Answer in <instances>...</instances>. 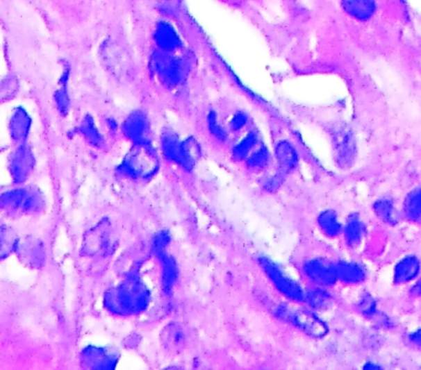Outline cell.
<instances>
[{
    "instance_id": "44dd1931",
    "label": "cell",
    "mask_w": 421,
    "mask_h": 370,
    "mask_svg": "<svg viewBox=\"0 0 421 370\" xmlns=\"http://www.w3.org/2000/svg\"><path fill=\"white\" fill-rule=\"evenodd\" d=\"M162 267V287L165 293H171L178 279V265L172 255L165 252L156 254Z\"/></svg>"
},
{
    "instance_id": "ac0fdd59",
    "label": "cell",
    "mask_w": 421,
    "mask_h": 370,
    "mask_svg": "<svg viewBox=\"0 0 421 370\" xmlns=\"http://www.w3.org/2000/svg\"><path fill=\"white\" fill-rule=\"evenodd\" d=\"M341 6L349 17L361 22L371 20L377 11L376 0H341Z\"/></svg>"
},
{
    "instance_id": "52a82bcc",
    "label": "cell",
    "mask_w": 421,
    "mask_h": 370,
    "mask_svg": "<svg viewBox=\"0 0 421 370\" xmlns=\"http://www.w3.org/2000/svg\"><path fill=\"white\" fill-rule=\"evenodd\" d=\"M276 315L282 320L292 322L293 325L305 332L311 337H325L329 332L327 323L320 317H317L314 312L308 311V310H293L286 305H281L276 309Z\"/></svg>"
},
{
    "instance_id": "2e32d148",
    "label": "cell",
    "mask_w": 421,
    "mask_h": 370,
    "mask_svg": "<svg viewBox=\"0 0 421 370\" xmlns=\"http://www.w3.org/2000/svg\"><path fill=\"white\" fill-rule=\"evenodd\" d=\"M33 127V117L24 106H17L9 119V135L15 144L26 142Z\"/></svg>"
},
{
    "instance_id": "603a6c76",
    "label": "cell",
    "mask_w": 421,
    "mask_h": 370,
    "mask_svg": "<svg viewBox=\"0 0 421 370\" xmlns=\"http://www.w3.org/2000/svg\"><path fill=\"white\" fill-rule=\"evenodd\" d=\"M161 342L163 347L172 353H178L184 348L185 336L182 327L178 323L167 325L161 333Z\"/></svg>"
},
{
    "instance_id": "30bf717a",
    "label": "cell",
    "mask_w": 421,
    "mask_h": 370,
    "mask_svg": "<svg viewBox=\"0 0 421 370\" xmlns=\"http://www.w3.org/2000/svg\"><path fill=\"white\" fill-rule=\"evenodd\" d=\"M35 165L36 158L33 149L26 142L17 144L9 155V173L11 179L17 184L26 182L33 174Z\"/></svg>"
},
{
    "instance_id": "836d02e7",
    "label": "cell",
    "mask_w": 421,
    "mask_h": 370,
    "mask_svg": "<svg viewBox=\"0 0 421 370\" xmlns=\"http://www.w3.org/2000/svg\"><path fill=\"white\" fill-rule=\"evenodd\" d=\"M363 233H365L363 224L358 219L351 217V220L347 222V225L345 227V238H346L347 244L352 246V247L357 246L363 237Z\"/></svg>"
},
{
    "instance_id": "8fae6325",
    "label": "cell",
    "mask_w": 421,
    "mask_h": 370,
    "mask_svg": "<svg viewBox=\"0 0 421 370\" xmlns=\"http://www.w3.org/2000/svg\"><path fill=\"white\" fill-rule=\"evenodd\" d=\"M122 133L133 144H151V124L147 114L142 110L131 111L122 121Z\"/></svg>"
},
{
    "instance_id": "1f68e13d",
    "label": "cell",
    "mask_w": 421,
    "mask_h": 370,
    "mask_svg": "<svg viewBox=\"0 0 421 370\" xmlns=\"http://www.w3.org/2000/svg\"><path fill=\"white\" fill-rule=\"evenodd\" d=\"M405 214L413 221H421V188L413 190L405 200Z\"/></svg>"
},
{
    "instance_id": "9a60e30c",
    "label": "cell",
    "mask_w": 421,
    "mask_h": 370,
    "mask_svg": "<svg viewBox=\"0 0 421 370\" xmlns=\"http://www.w3.org/2000/svg\"><path fill=\"white\" fill-rule=\"evenodd\" d=\"M17 253L24 264L33 269L41 268L46 260L44 244L38 238L30 237L19 241Z\"/></svg>"
},
{
    "instance_id": "d590c367",
    "label": "cell",
    "mask_w": 421,
    "mask_h": 370,
    "mask_svg": "<svg viewBox=\"0 0 421 370\" xmlns=\"http://www.w3.org/2000/svg\"><path fill=\"white\" fill-rule=\"evenodd\" d=\"M249 115L246 111L238 110L233 112V117L229 120V130L231 133H240L249 124Z\"/></svg>"
},
{
    "instance_id": "7a4b0ae2",
    "label": "cell",
    "mask_w": 421,
    "mask_h": 370,
    "mask_svg": "<svg viewBox=\"0 0 421 370\" xmlns=\"http://www.w3.org/2000/svg\"><path fill=\"white\" fill-rule=\"evenodd\" d=\"M150 72L165 88L177 89L187 81L190 65L178 53H166L156 49L149 58Z\"/></svg>"
},
{
    "instance_id": "6da1fadb",
    "label": "cell",
    "mask_w": 421,
    "mask_h": 370,
    "mask_svg": "<svg viewBox=\"0 0 421 370\" xmlns=\"http://www.w3.org/2000/svg\"><path fill=\"white\" fill-rule=\"evenodd\" d=\"M106 309L117 315H135L150 304V292L138 276H130L106 294Z\"/></svg>"
},
{
    "instance_id": "484cf974",
    "label": "cell",
    "mask_w": 421,
    "mask_h": 370,
    "mask_svg": "<svg viewBox=\"0 0 421 370\" xmlns=\"http://www.w3.org/2000/svg\"><path fill=\"white\" fill-rule=\"evenodd\" d=\"M305 301L315 310H327L333 305V296L327 290L315 287L305 293Z\"/></svg>"
},
{
    "instance_id": "f1b7e54d",
    "label": "cell",
    "mask_w": 421,
    "mask_h": 370,
    "mask_svg": "<svg viewBox=\"0 0 421 370\" xmlns=\"http://www.w3.org/2000/svg\"><path fill=\"white\" fill-rule=\"evenodd\" d=\"M206 127L209 130L211 136L215 138L219 142H225L229 138V128L224 126V124L220 121L219 115L215 111H209L206 115Z\"/></svg>"
},
{
    "instance_id": "f35d334b",
    "label": "cell",
    "mask_w": 421,
    "mask_h": 370,
    "mask_svg": "<svg viewBox=\"0 0 421 370\" xmlns=\"http://www.w3.org/2000/svg\"><path fill=\"white\" fill-rule=\"evenodd\" d=\"M282 180L283 178L281 174H274V176H272V177L267 178L266 180H265V184H263V187H265L267 192H276V190L281 187Z\"/></svg>"
},
{
    "instance_id": "5bb4252c",
    "label": "cell",
    "mask_w": 421,
    "mask_h": 370,
    "mask_svg": "<svg viewBox=\"0 0 421 370\" xmlns=\"http://www.w3.org/2000/svg\"><path fill=\"white\" fill-rule=\"evenodd\" d=\"M160 149L162 155L167 160L185 169V158H184L183 140L179 135L171 128H166L160 137Z\"/></svg>"
},
{
    "instance_id": "8992f818",
    "label": "cell",
    "mask_w": 421,
    "mask_h": 370,
    "mask_svg": "<svg viewBox=\"0 0 421 370\" xmlns=\"http://www.w3.org/2000/svg\"><path fill=\"white\" fill-rule=\"evenodd\" d=\"M0 205L9 214H35L44 210V196L33 187L13 189L1 194Z\"/></svg>"
},
{
    "instance_id": "74e56055",
    "label": "cell",
    "mask_w": 421,
    "mask_h": 370,
    "mask_svg": "<svg viewBox=\"0 0 421 370\" xmlns=\"http://www.w3.org/2000/svg\"><path fill=\"white\" fill-rule=\"evenodd\" d=\"M168 244H170V233H166V231H161V233H157L156 237L154 238L152 249H154L155 254L161 253V252L166 251Z\"/></svg>"
},
{
    "instance_id": "5b68a950",
    "label": "cell",
    "mask_w": 421,
    "mask_h": 370,
    "mask_svg": "<svg viewBox=\"0 0 421 370\" xmlns=\"http://www.w3.org/2000/svg\"><path fill=\"white\" fill-rule=\"evenodd\" d=\"M117 244L113 225L108 220H103L85 233L81 251L85 257L103 258L110 255L117 249Z\"/></svg>"
},
{
    "instance_id": "ffe728a7",
    "label": "cell",
    "mask_w": 421,
    "mask_h": 370,
    "mask_svg": "<svg viewBox=\"0 0 421 370\" xmlns=\"http://www.w3.org/2000/svg\"><path fill=\"white\" fill-rule=\"evenodd\" d=\"M77 133L87 141V144L94 149H101L106 146V138L103 136V133H100L94 117L90 114L84 115L83 119L81 120L77 127Z\"/></svg>"
},
{
    "instance_id": "e0dca14e",
    "label": "cell",
    "mask_w": 421,
    "mask_h": 370,
    "mask_svg": "<svg viewBox=\"0 0 421 370\" xmlns=\"http://www.w3.org/2000/svg\"><path fill=\"white\" fill-rule=\"evenodd\" d=\"M82 362L84 367L92 369H111L117 365V355L108 348L88 347L82 353Z\"/></svg>"
},
{
    "instance_id": "d6986e66",
    "label": "cell",
    "mask_w": 421,
    "mask_h": 370,
    "mask_svg": "<svg viewBox=\"0 0 421 370\" xmlns=\"http://www.w3.org/2000/svg\"><path fill=\"white\" fill-rule=\"evenodd\" d=\"M274 155L278 162L279 169L283 173H289L298 166L299 155L293 144L287 140H281L274 149Z\"/></svg>"
},
{
    "instance_id": "cb8c5ba5",
    "label": "cell",
    "mask_w": 421,
    "mask_h": 370,
    "mask_svg": "<svg viewBox=\"0 0 421 370\" xmlns=\"http://www.w3.org/2000/svg\"><path fill=\"white\" fill-rule=\"evenodd\" d=\"M338 279L349 284L363 282L366 278V271L362 265L355 262H338L336 263Z\"/></svg>"
},
{
    "instance_id": "3957f363",
    "label": "cell",
    "mask_w": 421,
    "mask_h": 370,
    "mask_svg": "<svg viewBox=\"0 0 421 370\" xmlns=\"http://www.w3.org/2000/svg\"><path fill=\"white\" fill-rule=\"evenodd\" d=\"M158 168L160 160L151 144H133V149L122 158L117 171L130 179H150L155 176Z\"/></svg>"
},
{
    "instance_id": "f546056e",
    "label": "cell",
    "mask_w": 421,
    "mask_h": 370,
    "mask_svg": "<svg viewBox=\"0 0 421 370\" xmlns=\"http://www.w3.org/2000/svg\"><path fill=\"white\" fill-rule=\"evenodd\" d=\"M373 209H374L376 215H377L382 221L386 222V224L394 225V224H397V221H398L397 211H395V208H394L392 200H377V201L374 203V205H373Z\"/></svg>"
},
{
    "instance_id": "ba28073f",
    "label": "cell",
    "mask_w": 421,
    "mask_h": 370,
    "mask_svg": "<svg viewBox=\"0 0 421 370\" xmlns=\"http://www.w3.org/2000/svg\"><path fill=\"white\" fill-rule=\"evenodd\" d=\"M333 157L340 168H349L355 163L357 155V144L355 133L346 124H338L331 130Z\"/></svg>"
},
{
    "instance_id": "ab89813d",
    "label": "cell",
    "mask_w": 421,
    "mask_h": 370,
    "mask_svg": "<svg viewBox=\"0 0 421 370\" xmlns=\"http://www.w3.org/2000/svg\"><path fill=\"white\" fill-rule=\"evenodd\" d=\"M409 339H411V342L414 343V344H416V346L421 347V328L411 333V335H409Z\"/></svg>"
},
{
    "instance_id": "d6a6232c",
    "label": "cell",
    "mask_w": 421,
    "mask_h": 370,
    "mask_svg": "<svg viewBox=\"0 0 421 370\" xmlns=\"http://www.w3.org/2000/svg\"><path fill=\"white\" fill-rule=\"evenodd\" d=\"M56 109L61 117H67L71 110V96L68 93V84H58L53 94Z\"/></svg>"
},
{
    "instance_id": "4dcf8cb0",
    "label": "cell",
    "mask_w": 421,
    "mask_h": 370,
    "mask_svg": "<svg viewBox=\"0 0 421 370\" xmlns=\"http://www.w3.org/2000/svg\"><path fill=\"white\" fill-rule=\"evenodd\" d=\"M17 235L11 230L10 227L1 226V235H0V253L1 260L6 258L13 252H17V244H19Z\"/></svg>"
},
{
    "instance_id": "d4e9b609",
    "label": "cell",
    "mask_w": 421,
    "mask_h": 370,
    "mask_svg": "<svg viewBox=\"0 0 421 370\" xmlns=\"http://www.w3.org/2000/svg\"><path fill=\"white\" fill-rule=\"evenodd\" d=\"M258 144V133L256 131H249L244 137L238 141V144H233V158L235 160H246L252 151L257 147Z\"/></svg>"
},
{
    "instance_id": "7c38bea8",
    "label": "cell",
    "mask_w": 421,
    "mask_h": 370,
    "mask_svg": "<svg viewBox=\"0 0 421 370\" xmlns=\"http://www.w3.org/2000/svg\"><path fill=\"white\" fill-rule=\"evenodd\" d=\"M152 40L157 50L166 52V53H178L183 50L184 41L174 26L173 22L168 19H161L156 22Z\"/></svg>"
},
{
    "instance_id": "9c48e42d",
    "label": "cell",
    "mask_w": 421,
    "mask_h": 370,
    "mask_svg": "<svg viewBox=\"0 0 421 370\" xmlns=\"http://www.w3.org/2000/svg\"><path fill=\"white\" fill-rule=\"evenodd\" d=\"M260 264L262 269L266 273V276L274 284V287H277L278 292H281L284 296H287L294 301L304 300V290L302 289L299 284L293 280L292 278H289L274 262L262 257L260 258Z\"/></svg>"
},
{
    "instance_id": "4fadbf2b",
    "label": "cell",
    "mask_w": 421,
    "mask_h": 370,
    "mask_svg": "<svg viewBox=\"0 0 421 370\" xmlns=\"http://www.w3.org/2000/svg\"><path fill=\"white\" fill-rule=\"evenodd\" d=\"M303 269H304L305 276L317 285L331 287L338 282L336 264H333L330 260H324V258L306 260Z\"/></svg>"
},
{
    "instance_id": "b9f144b4",
    "label": "cell",
    "mask_w": 421,
    "mask_h": 370,
    "mask_svg": "<svg viewBox=\"0 0 421 370\" xmlns=\"http://www.w3.org/2000/svg\"><path fill=\"white\" fill-rule=\"evenodd\" d=\"M365 369H381L379 365L373 364V363H367L365 365Z\"/></svg>"
},
{
    "instance_id": "8d00e7d4",
    "label": "cell",
    "mask_w": 421,
    "mask_h": 370,
    "mask_svg": "<svg viewBox=\"0 0 421 370\" xmlns=\"http://www.w3.org/2000/svg\"><path fill=\"white\" fill-rule=\"evenodd\" d=\"M358 309L367 317H373L377 312V305H376L374 298H372L370 294H365L361 298Z\"/></svg>"
},
{
    "instance_id": "7402d4cb",
    "label": "cell",
    "mask_w": 421,
    "mask_h": 370,
    "mask_svg": "<svg viewBox=\"0 0 421 370\" xmlns=\"http://www.w3.org/2000/svg\"><path fill=\"white\" fill-rule=\"evenodd\" d=\"M420 260L414 255H408L398 262L394 268V282L397 284H405L415 279L420 273Z\"/></svg>"
},
{
    "instance_id": "4316f807",
    "label": "cell",
    "mask_w": 421,
    "mask_h": 370,
    "mask_svg": "<svg viewBox=\"0 0 421 370\" xmlns=\"http://www.w3.org/2000/svg\"><path fill=\"white\" fill-rule=\"evenodd\" d=\"M317 224L322 228V233H325L329 237H336L342 230V226L338 221V215L333 210H327L322 212L317 217Z\"/></svg>"
},
{
    "instance_id": "60d3db41",
    "label": "cell",
    "mask_w": 421,
    "mask_h": 370,
    "mask_svg": "<svg viewBox=\"0 0 421 370\" xmlns=\"http://www.w3.org/2000/svg\"><path fill=\"white\" fill-rule=\"evenodd\" d=\"M411 294L415 296H421V280L416 283L415 285L411 289Z\"/></svg>"
},
{
    "instance_id": "e575fe53",
    "label": "cell",
    "mask_w": 421,
    "mask_h": 370,
    "mask_svg": "<svg viewBox=\"0 0 421 370\" xmlns=\"http://www.w3.org/2000/svg\"><path fill=\"white\" fill-rule=\"evenodd\" d=\"M270 151L267 149L266 146H260L257 149L252 151V153L247 157L246 160V165L251 169H261V168H265L270 162Z\"/></svg>"
},
{
    "instance_id": "277c9868",
    "label": "cell",
    "mask_w": 421,
    "mask_h": 370,
    "mask_svg": "<svg viewBox=\"0 0 421 370\" xmlns=\"http://www.w3.org/2000/svg\"><path fill=\"white\" fill-rule=\"evenodd\" d=\"M99 58L106 72L117 81H130L135 73L128 50L113 37H106L100 44Z\"/></svg>"
},
{
    "instance_id": "83f0119b",
    "label": "cell",
    "mask_w": 421,
    "mask_h": 370,
    "mask_svg": "<svg viewBox=\"0 0 421 370\" xmlns=\"http://www.w3.org/2000/svg\"><path fill=\"white\" fill-rule=\"evenodd\" d=\"M20 90V81L19 78L9 73L1 79L0 83V100L1 103H6L9 100H13L17 96V93Z\"/></svg>"
}]
</instances>
